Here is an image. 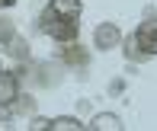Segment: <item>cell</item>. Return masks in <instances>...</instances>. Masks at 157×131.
Segmentation results:
<instances>
[{"instance_id":"5","label":"cell","mask_w":157,"mask_h":131,"mask_svg":"<svg viewBox=\"0 0 157 131\" xmlns=\"http://www.w3.org/2000/svg\"><path fill=\"white\" fill-rule=\"evenodd\" d=\"M0 48H3L10 58H16V61H29V42H26L19 32H13L10 39H3V42H0Z\"/></svg>"},{"instance_id":"13","label":"cell","mask_w":157,"mask_h":131,"mask_svg":"<svg viewBox=\"0 0 157 131\" xmlns=\"http://www.w3.org/2000/svg\"><path fill=\"white\" fill-rule=\"evenodd\" d=\"M13 32H16V29H13V23H10V19H0V42H3V39H10Z\"/></svg>"},{"instance_id":"10","label":"cell","mask_w":157,"mask_h":131,"mask_svg":"<svg viewBox=\"0 0 157 131\" xmlns=\"http://www.w3.org/2000/svg\"><path fill=\"white\" fill-rule=\"evenodd\" d=\"M125 58L128 61H135V64H141V61H147V54L138 48V42H135V35H128L125 39Z\"/></svg>"},{"instance_id":"4","label":"cell","mask_w":157,"mask_h":131,"mask_svg":"<svg viewBox=\"0 0 157 131\" xmlns=\"http://www.w3.org/2000/svg\"><path fill=\"white\" fill-rule=\"evenodd\" d=\"M19 96V77L13 70H0V106H10Z\"/></svg>"},{"instance_id":"6","label":"cell","mask_w":157,"mask_h":131,"mask_svg":"<svg viewBox=\"0 0 157 131\" xmlns=\"http://www.w3.org/2000/svg\"><path fill=\"white\" fill-rule=\"evenodd\" d=\"M61 61L67 64V67H87L90 51H87L83 45H77V42H67V48L61 51Z\"/></svg>"},{"instance_id":"1","label":"cell","mask_w":157,"mask_h":131,"mask_svg":"<svg viewBox=\"0 0 157 131\" xmlns=\"http://www.w3.org/2000/svg\"><path fill=\"white\" fill-rule=\"evenodd\" d=\"M39 29L48 35V39H55V42H77V35H80V23H77L74 16H61V13H55V10H45L42 13V23Z\"/></svg>"},{"instance_id":"14","label":"cell","mask_w":157,"mask_h":131,"mask_svg":"<svg viewBox=\"0 0 157 131\" xmlns=\"http://www.w3.org/2000/svg\"><path fill=\"white\" fill-rule=\"evenodd\" d=\"M122 86H125L122 80H112V86H109V93H122Z\"/></svg>"},{"instance_id":"7","label":"cell","mask_w":157,"mask_h":131,"mask_svg":"<svg viewBox=\"0 0 157 131\" xmlns=\"http://www.w3.org/2000/svg\"><path fill=\"white\" fill-rule=\"evenodd\" d=\"M87 128H90V131H119V128H122V118L112 115V112H96L93 122H90Z\"/></svg>"},{"instance_id":"12","label":"cell","mask_w":157,"mask_h":131,"mask_svg":"<svg viewBox=\"0 0 157 131\" xmlns=\"http://www.w3.org/2000/svg\"><path fill=\"white\" fill-rule=\"evenodd\" d=\"M29 131H52V118H42V115H35L32 125H29Z\"/></svg>"},{"instance_id":"11","label":"cell","mask_w":157,"mask_h":131,"mask_svg":"<svg viewBox=\"0 0 157 131\" xmlns=\"http://www.w3.org/2000/svg\"><path fill=\"white\" fill-rule=\"evenodd\" d=\"M10 106H13V112H19V115L26 112V115H29L32 109H35V99H32V96H16V99L10 103Z\"/></svg>"},{"instance_id":"9","label":"cell","mask_w":157,"mask_h":131,"mask_svg":"<svg viewBox=\"0 0 157 131\" xmlns=\"http://www.w3.org/2000/svg\"><path fill=\"white\" fill-rule=\"evenodd\" d=\"M87 125H80L77 118H71V115H58V118H52V131H83Z\"/></svg>"},{"instance_id":"3","label":"cell","mask_w":157,"mask_h":131,"mask_svg":"<svg viewBox=\"0 0 157 131\" xmlns=\"http://www.w3.org/2000/svg\"><path fill=\"white\" fill-rule=\"evenodd\" d=\"M93 45L99 51H109V48H119L122 45V29L116 23H99L96 32H93Z\"/></svg>"},{"instance_id":"8","label":"cell","mask_w":157,"mask_h":131,"mask_svg":"<svg viewBox=\"0 0 157 131\" xmlns=\"http://www.w3.org/2000/svg\"><path fill=\"white\" fill-rule=\"evenodd\" d=\"M48 10H55V13H61V16H80V10H83V3L80 0H52L48 3Z\"/></svg>"},{"instance_id":"2","label":"cell","mask_w":157,"mask_h":131,"mask_svg":"<svg viewBox=\"0 0 157 131\" xmlns=\"http://www.w3.org/2000/svg\"><path fill=\"white\" fill-rule=\"evenodd\" d=\"M135 42H138V48H141L147 58L157 54V16H147L144 23L135 29Z\"/></svg>"},{"instance_id":"15","label":"cell","mask_w":157,"mask_h":131,"mask_svg":"<svg viewBox=\"0 0 157 131\" xmlns=\"http://www.w3.org/2000/svg\"><path fill=\"white\" fill-rule=\"evenodd\" d=\"M13 3H16V0H0V10H10Z\"/></svg>"}]
</instances>
